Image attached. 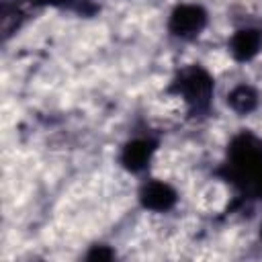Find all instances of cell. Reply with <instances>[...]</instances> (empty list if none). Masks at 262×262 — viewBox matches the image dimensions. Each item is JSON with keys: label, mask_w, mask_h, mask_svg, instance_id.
Wrapping results in <instances>:
<instances>
[{"label": "cell", "mask_w": 262, "mask_h": 262, "mask_svg": "<svg viewBox=\"0 0 262 262\" xmlns=\"http://www.w3.org/2000/svg\"><path fill=\"white\" fill-rule=\"evenodd\" d=\"M227 170L229 182L244 192L262 194V137L242 129L227 145Z\"/></svg>", "instance_id": "1"}, {"label": "cell", "mask_w": 262, "mask_h": 262, "mask_svg": "<svg viewBox=\"0 0 262 262\" xmlns=\"http://www.w3.org/2000/svg\"><path fill=\"white\" fill-rule=\"evenodd\" d=\"M168 92L184 104L190 117H203L215 102V76L203 63H186L172 76Z\"/></svg>", "instance_id": "2"}, {"label": "cell", "mask_w": 262, "mask_h": 262, "mask_svg": "<svg viewBox=\"0 0 262 262\" xmlns=\"http://www.w3.org/2000/svg\"><path fill=\"white\" fill-rule=\"evenodd\" d=\"M211 25V12L201 2H176L166 16V33L178 43L199 41Z\"/></svg>", "instance_id": "3"}, {"label": "cell", "mask_w": 262, "mask_h": 262, "mask_svg": "<svg viewBox=\"0 0 262 262\" xmlns=\"http://www.w3.org/2000/svg\"><path fill=\"white\" fill-rule=\"evenodd\" d=\"M160 149V141L154 135H133L119 145L117 162L123 172L131 176H145Z\"/></svg>", "instance_id": "4"}, {"label": "cell", "mask_w": 262, "mask_h": 262, "mask_svg": "<svg viewBox=\"0 0 262 262\" xmlns=\"http://www.w3.org/2000/svg\"><path fill=\"white\" fill-rule=\"evenodd\" d=\"M135 199L143 211H147L151 215H168L178 207L180 190L164 178L145 176L137 186Z\"/></svg>", "instance_id": "5"}, {"label": "cell", "mask_w": 262, "mask_h": 262, "mask_svg": "<svg viewBox=\"0 0 262 262\" xmlns=\"http://www.w3.org/2000/svg\"><path fill=\"white\" fill-rule=\"evenodd\" d=\"M227 53L235 63H252L262 53V27L239 25L227 37Z\"/></svg>", "instance_id": "6"}, {"label": "cell", "mask_w": 262, "mask_h": 262, "mask_svg": "<svg viewBox=\"0 0 262 262\" xmlns=\"http://www.w3.org/2000/svg\"><path fill=\"white\" fill-rule=\"evenodd\" d=\"M223 102L227 111H231L239 119H248L256 115L262 106V90L250 82V80H239L227 88L223 94Z\"/></svg>", "instance_id": "7"}, {"label": "cell", "mask_w": 262, "mask_h": 262, "mask_svg": "<svg viewBox=\"0 0 262 262\" xmlns=\"http://www.w3.org/2000/svg\"><path fill=\"white\" fill-rule=\"evenodd\" d=\"M23 6H27L23 0H18V2H14V4H8V2L2 4V12H0V33H2V39H4V41H8L12 35H16V33L23 29V25H25V20H27V12H25Z\"/></svg>", "instance_id": "8"}, {"label": "cell", "mask_w": 262, "mask_h": 262, "mask_svg": "<svg viewBox=\"0 0 262 262\" xmlns=\"http://www.w3.org/2000/svg\"><path fill=\"white\" fill-rule=\"evenodd\" d=\"M115 256H117V252H115L113 246H108V244H94V246H90V250L86 252L84 258L92 260V262H108Z\"/></svg>", "instance_id": "9"}, {"label": "cell", "mask_w": 262, "mask_h": 262, "mask_svg": "<svg viewBox=\"0 0 262 262\" xmlns=\"http://www.w3.org/2000/svg\"><path fill=\"white\" fill-rule=\"evenodd\" d=\"M31 8H78L80 0H23Z\"/></svg>", "instance_id": "10"}, {"label": "cell", "mask_w": 262, "mask_h": 262, "mask_svg": "<svg viewBox=\"0 0 262 262\" xmlns=\"http://www.w3.org/2000/svg\"><path fill=\"white\" fill-rule=\"evenodd\" d=\"M258 239L262 242V221H260V225H258Z\"/></svg>", "instance_id": "11"}]
</instances>
